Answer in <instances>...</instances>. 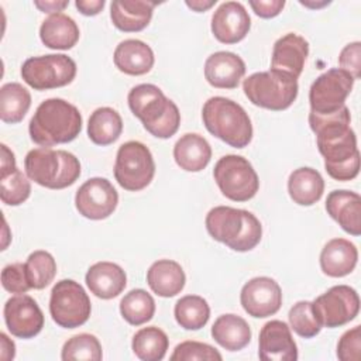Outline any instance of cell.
<instances>
[{
	"label": "cell",
	"mask_w": 361,
	"mask_h": 361,
	"mask_svg": "<svg viewBox=\"0 0 361 361\" xmlns=\"http://www.w3.org/2000/svg\"><path fill=\"white\" fill-rule=\"evenodd\" d=\"M350 121L351 114L345 104L330 114L309 113V126L316 134L319 152L324 158V169L340 182L351 180L360 172V151Z\"/></svg>",
	"instance_id": "cell-1"
},
{
	"label": "cell",
	"mask_w": 361,
	"mask_h": 361,
	"mask_svg": "<svg viewBox=\"0 0 361 361\" xmlns=\"http://www.w3.org/2000/svg\"><path fill=\"white\" fill-rule=\"evenodd\" d=\"M31 140L41 147L73 141L82 131V114L76 106L59 99L44 100L30 120Z\"/></svg>",
	"instance_id": "cell-2"
},
{
	"label": "cell",
	"mask_w": 361,
	"mask_h": 361,
	"mask_svg": "<svg viewBox=\"0 0 361 361\" xmlns=\"http://www.w3.org/2000/svg\"><path fill=\"white\" fill-rule=\"evenodd\" d=\"M131 113L141 120L144 128L157 138H171L179 128L178 106L152 83L134 86L127 96Z\"/></svg>",
	"instance_id": "cell-3"
},
{
	"label": "cell",
	"mask_w": 361,
	"mask_h": 361,
	"mask_svg": "<svg viewBox=\"0 0 361 361\" xmlns=\"http://www.w3.org/2000/svg\"><path fill=\"white\" fill-rule=\"evenodd\" d=\"M204 224L213 240L238 252L255 248L262 237L259 220L244 209L216 206L206 214Z\"/></svg>",
	"instance_id": "cell-4"
},
{
	"label": "cell",
	"mask_w": 361,
	"mask_h": 361,
	"mask_svg": "<svg viewBox=\"0 0 361 361\" xmlns=\"http://www.w3.org/2000/svg\"><path fill=\"white\" fill-rule=\"evenodd\" d=\"M206 130L230 147L244 148L252 140V124L247 111L234 100L214 96L202 109Z\"/></svg>",
	"instance_id": "cell-5"
},
{
	"label": "cell",
	"mask_w": 361,
	"mask_h": 361,
	"mask_svg": "<svg viewBox=\"0 0 361 361\" xmlns=\"http://www.w3.org/2000/svg\"><path fill=\"white\" fill-rule=\"evenodd\" d=\"M24 169L31 180L48 189H65L80 176L79 159L72 152L51 147L28 151Z\"/></svg>",
	"instance_id": "cell-6"
},
{
	"label": "cell",
	"mask_w": 361,
	"mask_h": 361,
	"mask_svg": "<svg viewBox=\"0 0 361 361\" xmlns=\"http://www.w3.org/2000/svg\"><path fill=\"white\" fill-rule=\"evenodd\" d=\"M243 90L248 100L262 109L281 111L292 106L298 97V79L281 72L265 71L255 72L244 79Z\"/></svg>",
	"instance_id": "cell-7"
},
{
	"label": "cell",
	"mask_w": 361,
	"mask_h": 361,
	"mask_svg": "<svg viewBox=\"0 0 361 361\" xmlns=\"http://www.w3.org/2000/svg\"><path fill=\"white\" fill-rule=\"evenodd\" d=\"M155 175V162L147 145L140 141H127L117 149L114 162V178L117 183L128 190L145 189Z\"/></svg>",
	"instance_id": "cell-8"
},
{
	"label": "cell",
	"mask_w": 361,
	"mask_h": 361,
	"mask_svg": "<svg viewBox=\"0 0 361 361\" xmlns=\"http://www.w3.org/2000/svg\"><path fill=\"white\" fill-rule=\"evenodd\" d=\"M213 176L220 192L233 202L252 199L259 188L255 169L241 155L228 154L221 157L214 165Z\"/></svg>",
	"instance_id": "cell-9"
},
{
	"label": "cell",
	"mask_w": 361,
	"mask_h": 361,
	"mask_svg": "<svg viewBox=\"0 0 361 361\" xmlns=\"http://www.w3.org/2000/svg\"><path fill=\"white\" fill-rule=\"evenodd\" d=\"M90 312V299L80 283L73 279H62L54 285L49 313L58 326L63 329L80 327L89 320Z\"/></svg>",
	"instance_id": "cell-10"
},
{
	"label": "cell",
	"mask_w": 361,
	"mask_h": 361,
	"mask_svg": "<svg viewBox=\"0 0 361 361\" xmlns=\"http://www.w3.org/2000/svg\"><path fill=\"white\" fill-rule=\"evenodd\" d=\"M75 76L76 63L65 54L32 56L21 66L23 80L34 90H49L66 86Z\"/></svg>",
	"instance_id": "cell-11"
},
{
	"label": "cell",
	"mask_w": 361,
	"mask_h": 361,
	"mask_svg": "<svg viewBox=\"0 0 361 361\" xmlns=\"http://www.w3.org/2000/svg\"><path fill=\"white\" fill-rule=\"evenodd\" d=\"M313 312L322 327H341L354 320L360 312V296L348 285L331 286L313 302Z\"/></svg>",
	"instance_id": "cell-12"
},
{
	"label": "cell",
	"mask_w": 361,
	"mask_h": 361,
	"mask_svg": "<svg viewBox=\"0 0 361 361\" xmlns=\"http://www.w3.org/2000/svg\"><path fill=\"white\" fill-rule=\"evenodd\" d=\"M354 78L340 69L331 68L316 78L309 90L310 111L316 114H330L344 106L351 93Z\"/></svg>",
	"instance_id": "cell-13"
},
{
	"label": "cell",
	"mask_w": 361,
	"mask_h": 361,
	"mask_svg": "<svg viewBox=\"0 0 361 361\" xmlns=\"http://www.w3.org/2000/svg\"><path fill=\"white\" fill-rule=\"evenodd\" d=\"M118 193L106 178L87 179L75 195V206L79 214L90 220L107 219L116 210Z\"/></svg>",
	"instance_id": "cell-14"
},
{
	"label": "cell",
	"mask_w": 361,
	"mask_h": 361,
	"mask_svg": "<svg viewBox=\"0 0 361 361\" xmlns=\"http://www.w3.org/2000/svg\"><path fill=\"white\" fill-rule=\"evenodd\" d=\"M240 302L252 317L264 319L275 314L282 305V290L278 282L269 276H255L244 283Z\"/></svg>",
	"instance_id": "cell-15"
},
{
	"label": "cell",
	"mask_w": 361,
	"mask_h": 361,
	"mask_svg": "<svg viewBox=\"0 0 361 361\" xmlns=\"http://www.w3.org/2000/svg\"><path fill=\"white\" fill-rule=\"evenodd\" d=\"M8 331L18 338H32L44 327V313L28 295L18 293L10 298L3 309Z\"/></svg>",
	"instance_id": "cell-16"
},
{
	"label": "cell",
	"mask_w": 361,
	"mask_h": 361,
	"mask_svg": "<svg viewBox=\"0 0 361 361\" xmlns=\"http://www.w3.org/2000/svg\"><path fill=\"white\" fill-rule=\"evenodd\" d=\"M258 357L262 361H296L298 347L290 327L282 320L267 322L258 338Z\"/></svg>",
	"instance_id": "cell-17"
},
{
	"label": "cell",
	"mask_w": 361,
	"mask_h": 361,
	"mask_svg": "<svg viewBox=\"0 0 361 361\" xmlns=\"http://www.w3.org/2000/svg\"><path fill=\"white\" fill-rule=\"evenodd\" d=\"M251 28V18L238 1L221 3L212 16V32L223 44H237Z\"/></svg>",
	"instance_id": "cell-18"
},
{
	"label": "cell",
	"mask_w": 361,
	"mask_h": 361,
	"mask_svg": "<svg viewBox=\"0 0 361 361\" xmlns=\"http://www.w3.org/2000/svg\"><path fill=\"white\" fill-rule=\"evenodd\" d=\"M309 55V42L295 32H288L274 44L271 69L299 78Z\"/></svg>",
	"instance_id": "cell-19"
},
{
	"label": "cell",
	"mask_w": 361,
	"mask_h": 361,
	"mask_svg": "<svg viewBox=\"0 0 361 361\" xmlns=\"http://www.w3.org/2000/svg\"><path fill=\"white\" fill-rule=\"evenodd\" d=\"M245 75L244 61L234 52L217 51L204 62V78L217 89H234Z\"/></svg>",
	"instance_id": "cell-20"
},
{
	"label": "cell",
	"mask_w": 361,
	"mask_h": 361,
	"mask_svg": "<svg viewBox=\"0 0 361 361\" xmlns=\"http://www.w3.org/2000/svg\"><path fill=\"white\" fill-rule=\"evenodd\" d=\"M85 281L94 296L107 300L118 296L124 290L127 275L120 265L110 261H100L89 267Z\"/></svg>",
	"instance_id": "cell-21"
},
{
	"label": "cell",
	"mask_w": 361,
	"mask_h": 361,
	"mask_svg": "<svg viewBox=\"0 0 361 361\" xmlns=\"http://www.w3.org/2000/svg\"><path fill=\"white\" fill-rule=\"evenodd\" d=\"M326 210L351 235L361 234V197L351 190H333L326 199Z\"/></svg>",
	"instance_id": "cell-22"
},
{
	"label": "cell",
	"mask_w": 361,
	"mask_h": 361,
	"mask_svg": "<svg viewBox=\"0 0 361 361\" xmlns=\"http://www.w3.org/2000/svg\"><path fill=\"white\" fill-rule=\"evenodd\" d=\"M157 1L148 0H116L110 4L113 25L124 32L142 31L152 18Z\"/></svg>",
	"instance_id": "cell-23"
},
{
	"label": "cell",
	"mask_w": 361,
	"mask_h": 361,
	"mask_svg": "<svg viewBox=\"0 0 361 361\" xmlns=\"http://www.w3.org/2000/svg\"><path fill=\"white\" fill-rule=\"evenodd\" d=\"M116 68L131 76H140L148 73L155 62L154 51L141 39H124L121 41L113 55Z\"/></svg>",
	"instance_id": "cell-24"
},
{
	"label": "cell",
	"mask_w": 361,
	"mask_h": 361,
	"mask_svg": "<svg viewBox=\"0 0 361 361\" xmlns=\"http://www.w3.org/2000/svg\"><path fill=\"white\" fill-rule=\"evenodd\" d=\"M358 261L355 244L345 238L330 240L320 252V268L331 278H341L351 274Z\"/></svg>",
	"instance_id": "cell-25"
},
{
	"label": "cell",
	"mask_w": 361,
	"mask_h": 361,
	"mask_svg": "<svg viewBox=\"0 0 361 361\" xmlns=\"http://www.w3.org/2000/svg\"><path fill=\"white\" fill-rule=\"evenodd\" d=\"M173 159L186 172H200L212 159V147L200 134L188 133L175 142Z\"/></svg>",
	"instance_id": "cell-26"
},
{
	"label": "cell",
	"mask_w": 361,
	"mask_h": 361,
	"mask_svg": "<svg viewBox=\"0 0 361 361\" xmlns=\"http://www.w3.org/2000/svg\"><path fill=\"white\" fill-rule=\"evenodd\" d=\"M186 276L182 267L173 259H158L147 271V283L161 298H172L185 288Z\"/></svg>",
	"instance_id": "cell-27"
},
{
	"label": "cell",
	"mask_w": 361,
	"mask_h": 361,
	"mask_svg": "<svg viewBox=\"0 0 361 361\" xmlns=\"http://www.w3.org/2000/svg\"><path fill=\"white\" fill-rule=\"evenodd\" d=\"M80 32L75 20L63 13L49 14L39 27L42 44L51 49H71L79 41Z\"/></svg>",
	"instance_id": "cell-28"
},
{
	"label": "cell",
	"mask_w": 361,
	"mask_h": 361,
	"mask_svg": "<svg viewBox=\"0 0 361 361\" xmlns=\"http://www.w3.org/2000/svg\"><path fill=\"white\" fill-rule=\"evenodd\" d=\"M212 337L224 350L238 351L251 341V329L243 317L227 313L214 320L212 326Z\"/></svg>",
	"instance_id": "cell-29"
},
{
	"label": "cell",
	"mask_w": 361,
	"mask_h": 361,
	"mask_svg": "<svg viewBox=\"0 0 361 361\" xmlns=\"http://www.w3.org/2000/svg\"><path fill=\"white\" fill-rule=\"evenodd\" d=\"M288 192L296 204L312 206L322 199L324 192V180L320 172L316 169L302 166L289 175Z\"/></svg>",
	"instance_id": "cell-30"
},
{
	"label": "cell",
	"mask_w": 361,
	"mask_h": 361,
	"mask_svg": "<svg viewBox=\"0 0 361 361\" xmlns=\"http://www.w3.org/2000/svg\"><path fill=\"white\" fill-rule=\"evenodd\" d=\"M123 131V120L111 107L96 109L87 121V135L96 145H110L118 140Z\"/></svg>",
	"instance_id": "cell-31"
},
{
	"label": "cell",
	"mask_w": 361,
	"mask_h": 361,
	"mask_svg": "<svg viewBox=\"0 0 361 361\" xmlns=\"http://www.w3.org/2000/svg\"><path fill=\"white\" fill-rule=\"evenodd\" d=\"M31 106V94L21 83L10 82L0 89V118L7 124L20 123Z\"/></svg>",
	"instance_id": "cell-32"
},
{
	"label": "cell",
	"mask_w": 361,
	"mask_h": 361,
	"mask_svg": "<svg viewBox=\"0 0 361 361\" xmlns=\"http://www.w3.org/2000/svg\"><path fill=\"white\" fill-rule=\"evenodd\" d=\"M169 347V338L164 330L157 326L140 329L131 341L134 354L142 361H161Z\"/></svg>",
	"instance_id": "cell-33"
},
{
	"label": "cell",
	"mask_w": 361,
	"mask_h": 361,
	"mask_svg": "<svg viewBox=\"0 0 361 361\" xmlns=\"http://www.w3.org/2000/svg\"><path fill=\"white\" fill-rule=\"evenodd\" d=\"M176 323L185 330H200L210 317V307L206 299L197 295L182 296L173 309Z\"/></svg>",
	"instance_id": "cell-34"
},
{
	"label": "cell",
	"mask_w": 361,
	"mask_h": 361,
	"mask_svg": "<svg viewBox=\"0 0 361 361\" xmlns=\"http://www.w3.org/2000/svg\"><path fill=\"white\" fill-rule=\"evenodd\" d=\"M120 313L131 326H141L149 322L155 313V300L144 289H133L120 302Z\"/></svg>",
	"instance_id": "cell-35"
},
{
	"label": "cell",
	"mask_w": 361,
	"mask_h": 361,
	"mask_svg": "<svg viewBox=\"0 0 361 361\" xmlns=\"http://www.w3.org/2000/svg\"><path fill=\"white\" fill-rule=\"evenodd\" d=\"M24 265L31 289L47 288L56 275L55 258L44 250H37L31 252Z\"/></svg>",
	"instance_id": "cell-36"
},
{
	"label": "cell",
	"mask_w": 361,
	"mask_h": 361,
	"mask_svg": "<svg viewBox=\"0 0 361 361\" xmlns=\"http://www.w3.org/2000/svg\"><path fill=\"white\" fill-rule=\"evenodd\" d=\"M30 178L17 166L1 172L0 175V199L7 206H18L24 203L31 193Z\"/></svg>",
	"instance_id": "cell-37"
},
{
	"label": "cell",
	"mask_w": 361,
	"mask_h": 361,
	"mask_svg": "<svg viewBox=\"0 0 361 361\" xmlns=\"http://www.w3.org/2000/svg\"><path fill=\"white\" fill-rule=\"evenodd\" d=\"M102 357L103 353L100 341L96 336L89 333H80L68 338L61 353V358L63 361H100Z\"/></svg>",
	"instance_id": "cell-38"
},
{
	"label": "cell",
	"mask_w": 361,
	"mask_h": 361,
	"mask_svg": "<svg viewBox=\"0 0 361 361\" xmlns=\"http://www.w3.org/2000/svg\"><path fill=\"white\" fill-rule=\"evenodd\" d=\"M288 319L290 329L303 338H312L322 330V324L313 312L312 302L309 300L296 302L290 307Z\"/></svg>",
	"instance_id": "cell-39"
},
{
	"label": "cell",
	"mask_w": 361,
	"mask_h": 361,
	"mask_svg": "<svg viewBox=\"0 0 361 361\" xmlns=\"http://www.w3.org/2000/svg\"><path fill=\"white\" fill-rule=\"evenodd\" d=\"M171 360L172 361H193V360L221 361L223 357L210 344L188 340L175 347V350L171 355Z\"/></svg>",
	"instance_id": "cell-40"
},
{
	"label": "cell",
	"mask_w": 361,
	"mask_h": 361,
	"mask_svg": "<svg viewBox=\"0 0 361 361\" xmlns=\"http://www.w3.org/2000/svg\"><path fill=\"white\" fill-rule=\"evenodd\" d=\"M1 285L10 293H25L30 290L25 265L21 262L6 265L1 271Z\"/></svg>",
	"instance_id": "cell-41"
},
{
	"label": "cell",
	"mask_w": 361,
	"mask_h": 361,
	"mask_svg": "<svg viewBox=\"0 0 361 361\" xmlns=\"http://www.w3.org/2000/svg\"><path fill=\"white\" fill-rule=\"evenodd\" d=\"M337 357L341 361H360L361 358V326L347 330L337 343Z\"/></svg>",
	"instance_id": "cell-42"
},
{
	"label": "cell",
	"mask_w": 361,
	"mask_h": 361,
	"mask_svg": "<svg viewBox=\"0 0 361 361\" xmlns=\"http://www.w3.org/2000/svg\"><path fill=\"white\" fill-rule=\"evenodd\" d=\"M340 69L348 72L354 80L361 78V42L354 41L347 44L338 55Z\"/></svg>",
	"instance_id": "cell-43"
},
{
	"label": "cell",
	"mask_w": 361,
	"mask_h": 361,
	"mask_svg": "<svg viewBox=\"0 0 361 361\" xmlns=\"http://www.w3.org/2000/svg\"><path fill=\"white\" fill-rule=\"evenodd\" d=\"M250 7L261 18H274L285 7V0H251Z\"/></svg>",
	"instance_id": "cell-44"
},
{
	"label": "cell",
	"mask_w": 361,
	"mask_h": 361,
	"mask_svg": "<svg viewBox=\"0 0 361 361\" xmlns=\"http://www.w3.org/2000/svg\"><path fill=\"white\" fill-rule=\"evenodd\" d=\"M104 4H106L104 0H76L75 1L76 8L83 16H89V17L99 14L103 10Z\"/></svg>",
	"instance_id": "cell-45"
},
{
	"label": "cell",
	"mask_w": 361,
	"mask_h": 361,
	"mask_svg": "<svg viewBox=\"0 0 361 361\" xmlns=\"http://www.w3.org/2000/svg\"><path fill=\"white\" fill-rule=\"evenodd\" d=\"M69 4L68 0H35L34 6L39 8L42 13H62L63 8H66Z\"/></svg>",
	"instance_id": "cell-46"
},
{
	"label": "cell",
	"mask_w": 361,
	"mask_h": 361,
	"mask_svg": "<svg viewBox=\"0 0 361 361\" xmlns=\"http://www.w3.org/2000/svg\"><path fill=\"white\" fill-rule=\"evenodd\" d=\"M0 343H1V345H0L1 360H4V361L13 360L16 357V344H14V341L10 340L6 333H1L0 334Z\"/></svg>",
	"instance_id": "cell-47"
},
{
	"label": "cell",
	"mask_w": 361,
	"mask_h": 361,
	"mask_svg": "<svg viewBox=\"0 0 361 361\" xmlns=\"http://www.w3.org/2000/svg\"><path fill=\"white\" fill-rule=\"evenodd\" d=\"M16 168V157L13 154V151L6 145L1 144V166H0V172H6Z\"/></svg>",
	"instance_id": "cell-48"
},
{
	"label": "cell",
	"mask_w": 361,
	"mask_h": 361,
	"mask_svg": "<svg viewBox=\"0 0 361 361\" xmlns=\"http://www.w3.org/2000/svg\"><path fill=\"white\" fill-rule=\"evenodd\" d=\"M185 4L196 13H202V11H206L210 7H213L216 4V0H192V1L186 0Z\"/></svg>",
	"instance_id": "cell-49"
},
{
	"label": "cell",
	"mask_w": 361,
	"mask_h": 361,
	"mask_svg": "<svg viewBox=\"0 0 361 361\" xmlns=\"http://www.w3.org/2000/svg\"><path fill=\"white\" fill-rule=\"evenodd\" d=\"M302 6H306V7H310V8H320V7H323V6H327V4H330V1H320V3H314V1H299Z\"/></svg>",
	"instance_id": "cell-50"
}]
</instances>
